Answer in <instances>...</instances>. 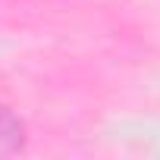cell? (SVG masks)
<instances>
[{"label":"cell","instance_id":"1","mask_svg":"<svg viewBox=\"0 0 160 160\" xmlns=\"http://www.w3.org/2000/svg\"><path fill=\"white\" fill-rule=\"evenodd\" d=\"M25 148V122L22 116L7 107V104H0V157H13Z\"/></svg>","mask_w":160,"mask_h":160}]
</instances>
